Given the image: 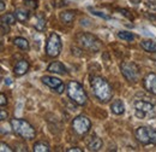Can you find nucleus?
<instances>
[{"instance_id": "obj_11", "label": "nucleus", "mask_w": 156, "mask_h": 152, "mask_svg": "<svg viewBox=\"0 0 156 152\" xmlns=\"http://www.w3.org/2000/svg\"><path fill=\"white\" fill-rule=\"evenodd\" d=\"M41 81H42L46 86H48L49 88H52V89H54V91H57L59 87L62 85L61 80L58 78V77H54V76H47V75L42 76Z\"/></svg>"}, {"instance_id": "obj_16", "label": "nucleus", "mask_w": 156, "mask_h": 152, "mask_svg": "<svg viewBox=\"0 0 156 152\" xmlns=\"http://www.w3.org/2000/svg\"><path fill=\"white\" fill-rule=\"evenodd\" d=\"M75 16H76L75 11L69 10V11H62L59 17H60V21H61L64 24H71V23L73 22V19H75Z\"/></svg>"}, {"instance_id": "obj_28", "label": "nucleus", "mask_w": 156, "mask_h": 152, "mask_svg": "<svg viewBox=\"0 0 156 152\" xmlns=\"http://www.w3.org/2000/svg\"><path fill=\"white\" fill-rule=\"evenodd\" d=\"M7 118V112L5 110H0V120L1 121H5Z\"/></svg>"}, {"instance_id": "obj_4", "label": "nucleus", "mask_w": 156, "mask_h": 152, "mask_svg": "<svg viewBox=\"0 0 156 152\" xmlns=\"http://www.w3.org/2000/svg\"><path fill=\"white\" fill-rule=\"evenodd\" d=\"M76 41L84 47L85 50H89L91 52H98L101 50V42L96 36L88 34V33H79L76 35Z\"/></svg>"}, {"instance_id": "obj_12", "label": "nucleus", "mask_w": 156, "mask_h": 152, "mask_svg": "<svg viewBox=\"0 0 156 152\" xmlns=\"http://www.w3.org/2000/svg\"><path fill=\"white\" fill-rule=\"evenodd\" d=\"M29 68H30L29 62L25 60V59H20V62L16 63V65H15V68H13V73H15V75L22 76L28 73Z\"/></svg>"}, {"instance_id": "obj_5", "label": "nucleus", "mask_w": 156, "mask_h": 152, "mask_svg": "<svg viewBox=\"0 0 156 152\" xmlns=\"http://www.w3.org/2000/svg\"><path fill=\"white\" fill-rule=\"evenodd\" d=\"M136 139L143 145H156V131L150 127H138L135 132Z\"/></svg>"}, {"instance_id": "obj_7", "label": "nucleus", "mask_w": 156, "mask_h": 152, "mask_svg": "<svg viewBox=\"0 0 156 152\" xmlns=\"http://www.w3.org/2000/svg\"><path fill=\"white\" fill-rule=\"evenodd\" d=\"M61 39L57 33H51L46 42V55L48 57L55 58L58 57L61 52Z\"/></svg>"}, {"instance_id": "obj_29", "label": "nucleus", "mask_w": 156, "mask_h": 152, "mask_svg": "<svg viewBox=\"0 0 156 152\" xmlns=\"http://www.w3.org/2000/svg\"><path fill=\"white\" fill-rule=\"evenodd\" d=\"M67 152H82V149H79V147H71V149H67Z\"/></svg>"}, {"instance_id": "obj_19", "label": "nucleus", "mask_w": 156, "mask_h": 152, "mask_svg": "<svg viewBox=\"0 0 156 152\" xmlns=\"http://www.w3.org/2000/svg\"><path fill=\"white\" fill-rule=\"evenodd\" d=\"M33 150H34V152H49L51 151V146L44 141H37V142L34 144Z\"/></svg>"}, {"instance_id": "obj_1", "label": "nucleus", "mask_w": 156, "mask_h": 152, "mask_svg": "<svg viewBox=\"0 0 156 152\" xmlns=\"http://www.w3.org/2000/svg\"><path fill=\"white\" fill-rule=\"evenodd\" d=\"M90 86L95 98L101 103H108L113 97V89L108 81L102 76H94L90 81Z\"/></svg>"}, {"instance_id": "obj_10", "label": "nucleus", "mask_w": 156, "mask_h": 152, "mask_svg": "<svg viewBox=\"0 0 156 152\" xmlns=\"http://www.w3.org/2000/svg\"><path fill=\"white\" fill-rule=\"evenodd\" d=\"M143 85H144V88L149 93L156 95V74L154 73L148 74L143 80Z\"/></svg>"}, {"instance_id": "obj_20", "label": "nucleus", "mask_w": 156, "mask_h": 152, "mask_svg": "<svg viewBox=\"0 0 156 152\" xmlns=\"http://www.w3.org/2000/svg\"><path fill=\"white\" fill-rule=\"evenodd\" d=\"M13 45L20 50H29V42L25 38H20V36L16 38L13 40Z\"/></svg>"}, {"instance_id": "obj_9", "label": "nucleus", "mask_w": 156, "mask_h": 152, "mask_svg": "<svg viewBox=\"0 0 156 152\" xmlns=\"http://www.w3.org/2000/svg\"><path fill=\"white\" fill-rule=\"evenodd\" d=\"M72 128L79 135H85V134L90 131V128H91V122H90V120L87 116L79 115V116L73 118V121H72Z\"/></svg>"}, {"instance_id": "obj_13", "label": "nucleus", "mask_w": 156, "mask_h": 152, "mask_svg": "<svg viewBox=\"0 0 156 152\" xmlns=\"http://www.w3.org/2000/svg\"><path fill=\"white\" fill-rule=\"evenodd\" d=\"M47 70H48L49 73L58 74V75H64V74H66V68L64 66V64H62L61 62H52V63L48 65Z\"/></svg>"}, {"instance_id": "obj_25", "label": "nucleus", "mask_w": 156, "mask_h": 152, "mask_svg": "<svg viewBox=\"0 0 156 152\" xmlns=\"http://www.w3.org/2000/svg\"><path fill=\"white\" fill-rule=\"evenodd\" d=\"M90 11H91V13H94L95 16H98V17H101V18L103 19H109V16H107V15H105L103 12H100V11H96V10H94V9H89Z\"/></svg>"}, {"instance_id": "obj_26", "label": "nucleus", "mask_w": 156, "mask_h": 152, "mask_svg": "<svg viewBox=\"0 0 156 152\" xmlns=\"http://www.w3.org/2000/svg\"><path fill=\"white\" fill-rule=\"evenodd\" d=\"M0 146H1V152H5V151H7V152H11V151H13L7 144H5V142H1L0 144Z\"/></svg>"}, {"instance_id": "obj_2", "label": "nucleus", "mask_w": 156, "mask_h": 152, "mask_svg": "<svg viewBox=\"0 0 156 152\" xmlns=\"http://www.w3.org/2000/svg\"><path fill=\"white\" fill-rule=\"evenodd\" d=\"M11 128L17 135L25 140H33L36 136L35 128L25 120L22 118H13L11 120Z\"/></svg>"}, {"instance_id": "obj_14", "label": "nucleus", "mask_w": 156, "mask_h": 152, "mask_svg": "<svg viewBox=\"0 0 156 152\" xmlns=\"http://www.w3.org/2000/svg\"><path fill=\"white\" fill-rule=\"evenodd\" d=\"M102 145H103V142L98 136H91L88 142V149L90 151H100L102 149Z\"/></svg>"}, {"instance_id": "obj_32", "label": "nucleus", "mask_w": 156, "mask_h": 152, "mask_svg": "<svg viewBox=\"0 0 156 152\" xmlns=\"http://www.w3.org/2000/svg\"><path fill=\"white\" fill-rule=\"evenodd\" d=\"M1 5H0V10L1 11H4L5 10V0H1V2H0Z\"/></svg>"}, {"instance_id": "obj_6", "label": "nucleus", "mask_w": 156, "mask_h": 152, "mask_svg": "<svg viewBox=\"0 0 156 152\" xmlns=\"http://www.w3.org/2000/svg\"><path fill=\"white\" fill-rule=\"evenodd\" d=\"M136 109V116L138 118L144 117H155L156 116V106L147 100H136L133 103Z\"/></svg>"}, {"instance_id": "obj_27", "label": "nucleus", "mask_w": 156, "mask_h": 152, "mask_svg": "<svg viewBox=\"0 0 156 152\" xmlns=\"http://www.w3.org/2000/svg\"><path fill=\"white\" fill-rule=\"evenodd\" d=\"M0 99H1V100H0V105H1V106H5V105L7 104V98H6V95L4 94V93H1V94H0Z\"/></svg>"}, {"instance_id": "obj_22", "label": "nucleus", "mask_w": 156, "mask_h": 152, "mask_svg": "<svg viewBox=\"0 0 156 152\" xmlns=\"http://www.w3.org/2000/svg\"><path fill=\"white\" fill-rule=\"evenodd\" d=\"M34 27L36 30L39 32H43L44 28H46V18L42 17V16H37L35 19V23H34Z\"/></svg>"}, {"instance_id": "obj_31", "label": "nucleus", "mask_w": 156, "mask_h": 152, "mask_svg": "<svg viewBox=\"0 0 156 152\" xmlns=\"http://www.w3.org/2000/svg\"><path fill=\"white\" fill-rule=\"evenodd\" d=\"M120 12H122V15H124V16H126L127 18H132V16H131V15H129V12H127L126 10H124V9H122V10H120Z\"/></svg>"}, {"instance_id": "obj_8", "label": "nucleus", "mask_w": 156, "mask_h": 152, "mask_svg": "<svg viewBox=\"0 0 156 152\" xmlns=\"http://www.w3.org/2000/svg\"><path fill=\"white\" fill-rule=\"evenodd\" d=\"M124 77L130 82H137L139 80V68L133 62H124L120 65Z\"/></svg>"}, {"instance_id": "obj_17", "label": "nucleus", "mask_w": 156, "mask_h": 152, "mask_svg": "<svg viewBox=\"0 0 156 152\" xmlns=\"http://www.w3.org/2000/svg\"><path fill=\"white\" fill-rule=\"evenodd\" d=\"M140 46L147 52H150V53L156 52V42L153 40H143V41H140Z\"/></svg>"}, {"instance_id": "obj_30", "label": "nucleus", "mask_w": 156, "mask_h": 152, "mask_svg": "<svg viewBox=\"0 0 156 152\" xmlns=\"http://www.w3.org/2000/svg\"><path fill=\"white\" fill-rule=\"evenodd\" d=\"M64 89H65V85L62 83V85H61V86L59 87V88L57 89V91H55V92H57V93H59V94H61V93L64 92Z\"/></svg>"}, {"instance_id": "obj_3", "label": "nucleus", "mask_w": 156, "mask_h": 152, "mask_svg": "<svg viewBox=\"0 0 156 152\" xmlns=\"http://www.w3.org/2000/svg\"><path fill=\"white\" fill-rule=\"evenodd\" d=\"M67 95L69 98L76 103L79 106H84L88 101V95H87V92L84 91L83 86L78 82V81H70L69 85H67Z\"/></svg>"}, {"instance_id": "obj_24", "label": "nucleus", "mask_w": 156, "mask_h": 152, "mask_svg": "<svg viewBox=\"0 0 156 152\" xmlns=\"http://www.w3.org/2000/svg\"><path fill=\"white\" fill-rule=\"evenodd\" d=\"M23 2H24V5H25L27 7H29L30 10H35V9L37 7V1H36V0H23Z\"/></svg>"}, {"instance_id": "obj_15", "label": "nucleus", "mask_w": 156, "mask_h": 152, "mask_svg": "<svg viewBox=\"0 0 156 152\" xmlns=\"http://www.w3.org/2000/svg\"><path fill=\"white\" fill-rule=\"evenodd\" d=\"M111 111L114 115H122L125 112V105H124V103L120 99L114 100L111 104Z\"/></svg>"}, {"instance_id": "obj_23", "label": "nucleus", "mask_w": 156, "mask_h": 152, "mask_svg": "<svg viewBox=\"0 0 156 152\" xmlns=\"http://www.w3.org/2000/svg\"><path fill=\"white\" fill-rule=\"evenodd\" d=\"M117 36L120 40H124V41H132V40H135V34H132V33H130V32H125V30H121V32H119L117 34Z\"/></svg>"}, {"instance_id": "obj_21", "label": "nucleus", "mask_w": 156, "mask_h": 152, "mask_svg": "<svg viewBox=\"0 0 156 152\" xmlns=\"http://www.w3.org/2000/svg\"><path fill=\"white\" fill-rule=\"evenodd\" d=\"M16 21H17V18H16L15 13H5V15L1 16V22L2 23H6L9 25L16 24Z\"/></svg>"}, {"instance_id": "obj_18", "label": "nucleus", "mask_w": 156, "mask_h": 152, "mask_svg": "<svg viewBox=\"0 0 156 152\" xmlns=\"http://www.w3.org/2000/svg\"><path fill=\"white\" fill-rule=\"evenodd\" d=\"M13 13H15L17 21H20V22H27V21L29 19V17H30L29 11L25 10V9H17Z\"/></svg>"}]
</instances>
